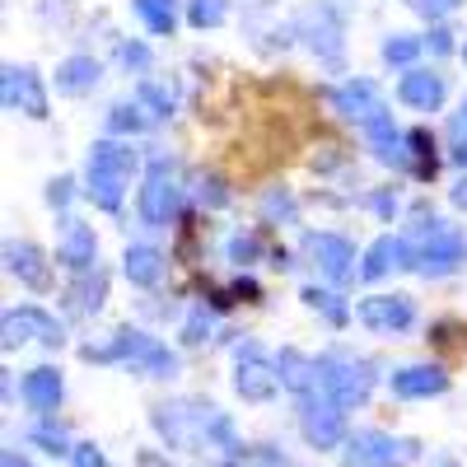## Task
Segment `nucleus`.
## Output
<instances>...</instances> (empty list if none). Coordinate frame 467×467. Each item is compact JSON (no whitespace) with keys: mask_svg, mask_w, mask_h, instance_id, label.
Returning <instances> with one entry per match:
<instances>
[{"mask_svg":"<svg viewBox=\"0 0 467 467\" xmlns=\"http://www.w3.org/2000/svg\"><path fill=\"white\" fill-rule=\"evenodd\" d=\"M136 173V150L117 145V140H99L89 150V169H85V197L103 211H117L127 197V182Z\"/></svg>","mask_w":467,"mask_h":467,"instance_id":"2","label":"nucleus"},{"mask_svg":"<svg viewBox=\"0 0 467 467\" xmlns=\"http://www.w3.org/2000/svg\"><path fill=\"white\" fill-rule=\"evenodd\" d=\"M70 462H75V467H103V453H99L94 444H75V449H70Z\"/></svg>","mask_w":467,"mask_h":467,"instance_id":"42","label":"nucleus"},{"mask_svg":"<svg viewBox=\"0 0 467 467\" xmlns=\"http://www.w3.org/2000/svg\"><path fill=\"white\" fill-rule=\"evenodd\" d=\"M425 47H431L435 57L453 52V33H449V28H431V37H425Z\"/></svg>","mask_w":467,"mask_h":467,"instance_id":"43","label":"nucleus"},{"mask_svg":"<svg viewBox=\"0 0 467 467\" xmlns=\"http://www.w3.org/2000/svg\"><path fill=\"white\" fill-rule=\"evenodd\" d=\"M117 61H122L127 70H150V47L145 43H122L117 47Z\"/></svg>","mask_w":467,"mask_h":467,"instance_id":"38","label":"nucleus"},{"mask_svg":"<svg viewBox=\"0 0 467 467\" xmlns=\"http://www.w3.org/2000/svg\"><path fill=\"white\" fill-rule=\"evenodd\" d=\"M57 262L66 271H75V276H85V271H94L99 262V239H94V229L80 224V220H66L61 229V248H57Z\"/></svg>","mask_w":467,"mask_h":467,"instance_id":"15","label":"nucleus"},{"mask_svg":"<svg viewBox=\"0 0 467 467\" xmlns=\"http://www.w3.org/2000/svg\"><path fill=\"white\" fill-rule=\"evenodd\" d=\"M122 271H127L131 285H160V276H164V253L150 248V244H131V248L122 253Z\"/></svg>","mask_w":467,"mask_h":467,"instance_id":"24","label":"nucleus"},{"mask_svg":"<svg viewBox=\"0 0 467 467\" xmlns=\"http://www.w3.org/2000/svg\"><path fill=\"white\" fill-rule=\"evenodd\" d=\"M178 202H182L178 164L173 160H154L150 173H145V187H140V220L160 229V224H169L178 215Z\"/></svg>","mask_w":467,"mask_h":467,"instance_id":"7","label":"nucleus"},{"mask_svg":"<svg viewBox=\"0 0 467 467\" xmlns=\"http://www.w3.org/2000/svg\"><path fill=\"white\" fill-rule=\"evenodd\" d=\"M449 388V374L440 369V365H407V369H398L393 374V393L398 398H440Z\"/></svg>","mask_w":467,"mask_h":467,"instance_id":"19","label":"nucleus"},{"mask_svg":"<svg viewBox=\"0 0 467 467\" xmlns=\"http://www.w3.org/2000/svg\"><path fill=\"white\" fill-rule=\"evenodd\" d=\"M229 467H285V458L276 449H244L229 458Z\"/></svg>","mask_w":467,"mask_h":467,"instance_id":"34","label":"nucleus"},{"mask_svg":"<svg viewBox=\"0 0 467 467\" xmlns=\"http://www.w3.org/2000/svg\"><path fill=\"white\" fill-rule=\"evenodd\" d=\"M145 379H169V374H178V356L169 346H160V341H150V350L140 356V365H136Z\"/></svg>","mask_w":467,"mask_h":467,"instance_id":"27","label":"nucleus"},{"mask_svg":"<svg viewBox=\"0 0 467 467\" xmlns=\"http://www.w3.org/2000/svg\"><path fill=\"white\" fill-rule=\"evenodd\" d=\"M304 304H308V308H323L332 323H346V318H350V314H346V304H341L332 290H318V285H308V290H304Z\"/></svg>","mask_w":467,"mask_h":467,"instance_id":"32","label":"nucleus"},{"mask_svg":"<svg viewBox=\"0 0 467 467\" xmlns=\"http://www.w3.org/2000/svg\"><path fill=\"white\" fill-rule=\"evenodd\" d=\"M131 5H136V15L145 19V28L154 37L173 33V0H131Z\"/></svg>","mask_w":467,"mask_h":467,"instance_id":"26","label":"nucleus"},{"mask_svg":"<svg viewBox=\"0 0 467 467\" xmlns=\"http://www.w3.org/2000/svg\"><path fill=\"white\" fill-rule=\"evenodd\" d=\"M449 197H453V206H462V211H467V178H462V182L449 192Z\"/></svg>","mask_w":467,"mask_h":467,"instance_id":"46","label":"nucleus"},{"mask_svg":"<svg viewBox=\"0 0 467 467\" xmlns=\"http://www.w3.org/2000/svg\"><path fill=\"white\" fill-rule=\"evenodd\" d=\"M449 145H453V164H467V99L449 117Z\"/></svg>","mask_w":467,"mask_h":467,"instance_id":"33","label":"nucleus"},{"mask_svg":"<svg viewBox=\"0 0 467 467\" xmlns=\"http://www.w3.org/2000/svg\"><path fill=\"white\" fill-rule=\"evenodd\" d=\"M33 444H43L47 453H70L75 444H66V431H61V425H37V431H33Z\"/></svg>","mask_w":467,"mask_h":467,"instance_id":"37","label":"nucleus"},{"mask_svg":"<svg viewBox=\"0 0 467 467\" xmlns=\"http://www.w3.org/2000/svg\"><path fill=\"white\" fill-rule=\"evenodd\" d=\"M5 108L28 112V117H47V89H43V80H37V70L5 66Z\"/></svg>","mask_w":467,"mask_h":467,"instance_id":"14","label":"nucleus"},{"mask_svg":"<svg viewBox=\"0 0 467 467\" xmlns=\"http://www.w3.org/2000/svg\"><path fill=\"white\" fill-rule=\"evenodd\" d=\"M398 99L407 108H416V112H435L444 103V80L431 75V70H407L402 85H398Z\"/></svg>","mask_w":467,"mask_h":467,"instance_id":"20","label":"nucleus"},{"mask_svg":"<svg viewBox=\"0 0 467 467\" xmlns=\"http://www.w3.org/2000/svg\"><path fill=\"white\" fill-rule=\"evenodd\" d=\"M70 197H75V182H70V178H57V182L47 187V202H52L57 211H66V206H70Z\"/></svg>","mask_w":467,"mask_h":467,"instance_id":"40","label":"nucleus"},{"mask_svg":"<svg viewBox=\"0 0 467 467\" xmlns=\"http://www.w3.org/2000/svg\"><path fill=\"white\" fill-rule=\"evenodd\" d=\"M99 80H103V66H99L94 57H66V61L57 66V94L80 99V94H89Z\"/></svg>","mask_w":467,"mask_h":467,"instance_id":"22","label":"nucleus"},{"mask_svg":"<svg viewBox=\"0 0 467 467\" xmlns=\"http://www.w3.org/2000/svg\"><path fill=\"white\" fill-rule=\"evenodd\" d=\"M145 122H150V112L136 103H117L112 112H108V131H117V136H136V131H145Z\"/></svg>","mask_w":467,"mask_h":467,"instance_id":"29","label":"nucleus"},{"mask_svg":"<svg viewBox=\"0 0 467 467\" xmlns=\"http://www.w3.org/2000/svg\"><path fill=\"white\" fill-rule=\"evenodd\" d=\"M276 374H281V388H290V393H299V398L318 388V360H308L295 346H285L276 356Z\"/></svg>","mask_w":467,"mask_h":467,"instance_id":"21","label":"nucleus"},{"mask_svg":"<svg viewBox=\"0 0 467 467\" xmlns=\"http://www.w3.org/2000/svg\"><path fill=\"white\" fill-rule=\"evenodd\" d=\"M19 393H24V402H28L33 411H57V402H61V374H57L52 365L28 369L24 383H19Z\"/></svg>","mask_w":467,"mask_h":467,"instance_id":"23","label":"nucleus"},{"mask_svg":"<svg viewBox=\"0 0 467 467\" xmlns=\"http://www.w3.org/2000/svg\"><path fill=\"white\" fill-rule=\"evenodd\" d=\"M444 467H453V462H444Z\"/></svg>","mask_w":467,"mask_h":467,"instance_id":"48","label":"nucleus"},{"mask_svg":"<svg viewBox=\"0 0 467 467\" xmlns=\"http://www.w3.org/2000/svg\"><path fill=\"white\" fill-rule=\"evenodd\" d=\"M318 388L327 398H337L341 407H360L374 393V365L341 356V350H327V356H318Z\"/></svg>","mask_w":467,"mask_h":467,"instance_id":"4","label":"nucleus"},{"mask_svg":"<svg viewBox=\"0 0 467 467\" xmlns=\"http://www.w3.org/2000/svg\"><path fill=\"white\" fill-rule=\"evenodd\" d=\"M229 257L239 266H248L257 257V239H253V234H234V239H229Z\"/></svg>","mask_w":467,"mask_h":467,"instance_id":"39","label":"nucleus"},{"mask_svg":"<svg viewBox=\"0 0 467 467\" xmlns=\"http://www.w3.org/2000/svg\"><path fill=\"white\" fill-rule=\"evenodd\" d=\"M304 257L314 262L332 285L356 281V248H350L341 234H304Z\"/></svg>","mask_w":467,"mask_h":467,"instance_id":"9","label":"nucleus"},{"mask_svg":"<svg viewBox=\"0 0 467 467\" xmlns=\"http://www.w3.org/2000/svg\"><path fill=\"white\" fill-rule=\"evenodd\" d=\"M356 314L369 332H407L416 323V304L407 295H369V299H360Z\"/></svg>","mask_w":467,"mask_h":467,"instance_id":"13","label":"nucleus"},{"mask_svg":"<svg viewBox=\"0 0 467 467\" xmlns=\"http://www.w3.org/2000/svg\"><path fill=\"white\" fill-rule=\"evenodd\" d=\"M150 420H154V431H160L173 449H202V444L211 449V444H220L229 458L244 453V444L234 440L229 416L206 407V402H164V407H154Z\"/></svg>","mask_w":467,"mask_h":467,"instance_id":"1","label":"nucleus"},{"mask_svg":"<svg viewBox=\"0 0 467 467\" xmlns=\"http://www.w3.org/2000/svg\"><path fill=\"white\" fill-rule=\"evenodd\" d=\"M224 0H187V24L192 28H215V24H224Z\"/></svg>","mask_w":467,"mask_h":467,"instance_id":"31","label":"nucleus"},{"mask_svg":"<svg viewBox=\"0 0 467 467\" xmlns=\"http://www.w3.org/2000/svg\"><path fill=\"white\" fill-rule=\"evenodd\" d=\"M299 37L308 47H314L323 61H337L341 57V15L332 10V5H308L304 15H299Z\"/></svg>","mask_w":467,"mask_h":467,"instance_id":"12","label":"nucleus"},{"mask_svg":"<svg viewBox=\"0 0 467 467\" xmlns=\"http://www.w3.org/2000/svg\"><path fill=\"white\" fill-rule=\"evenodd\" d=\"M150 341H154V337H145V332H136V327H122V332H112L108 346H85L80 356H85V360H99V365H140V356L150 350Z\"/></svg>","mask_w":467,"mask_h":467,"instance_id":"16","label":"nucleus"},{"mask_svg":"<svg viewBox=\"0 0 467 467\" xmlns=\"http://www.w3.org/2000/svg\"><path fill=\"white\" fill-rule=\"evenodd\" d=\"M211 337V314H206V304H197V308H192V318L182 323V341L187 346H202Z\"/></svg>","mask_w":467,"mask_h":467,"instance_id":"35","label":"nucleus"},{"mask_svg":"<svg viewBox=\"0 0 467 467\" xmlns=\"http://www.w3.org/2000/svg\"><path fill=\"white\" fill-rule=\"evenodd\" d=\"M173 103H178L173 85H160V80H140V108H145L150 117H169V112H173Z\"/></svg>","mask_w":467,"mask_h":467,"instance_id":"28","label":"nucleus"},{"mask_svg":"<svg viewBox=\"0 0 467 467\" xmlns=\"http://www.w3.org/2000/svg\"><path fill=\"white\" fill-rule=\"evenodd\" d=\"M462 61H467V47H462Z\"/></svg>","mask_w":467,"mask_h":467,"instance_id":"47","label":"nucleus"},{"mask_svg":"<svg viewBox=\"0 0 467 467\" xmlns=\"http://www.w3.org/2000/svg\"><path fill=\"white\" fill-rule=\"evenodd\" d=\"M407 5H411L420 19H431V24H435V19H449V15L462 5V0H407Z\"/></svg>","mask_w":467,"mask_h":467,"instance_id":"36","label":"nucleus"},{"mask_svg":"<svg viewBox=\"0 0 467 467\" xmlns=\"http://www.w3.org/2000/svg\"><path fill=\"white\" fill-rule=\"evenodd\" d=\"M5 271L10 276H19L28 290H47L52 285V271H47V257L37 244H5Z\"/></svg>","mask_w":467,"mask_h":467,"instance_id":"17","label":"nucleus"},{"mask_svg":"<svg viewBox=\"0 0 467 467\" xmlns=\"http://www.w3.org/2000/svg\"><path fill=\"white\" fill-rule=\"evenodd\" d=\"M0 467H28V458H19V449H5L0 453Z\"/></svg>","mask_w":467,"mask_h":467,"instance_id":"45","label":"nucleus"},{"mask_svg":"<svg viewBox=\"0 0 467 467\" xmlns=\"http://www.w3.org/2000/svg\"><path fill=\"white\" fill-rule=\"evenodd\" d=\"M420 37H407V33H393V37H388V43H383V61L388 66H411L416 57H420Z\"/></svg>","mask_w":467,"mask_h":467,"instance_id":"30","label":"nucleus"},{"mask_svg":"<svg viewBox=\"0 0 467 467\" xmlns=\"http://www.w3.org/2000/svg\"><path fill=\"white\" fill-rule=\"evenodd\" d=\"M197 197H202L206 206H224V187H220V178H202V182H197Z\"/></svg>","mask_w":467,"mask_h":467,"instance_id":"41","label":"nucleus"},{"mask_svg":"<svg viewBox=\"0 0 467 467\" xmlns=\"http://www.w3.org/2000/svg\"><path fill=\"white\" fill-rule=\"evenodd\" d=\"M299 431L314 449H341L350 435H346V407L337 398H327L323 388L299 398Z\"/></svg>","mask_w":467,"mask_h":467,"instance_id":"5","label":"nucleus"},{"mask_svg":"<svg viewBox=\"0 0 467 467\" xmlns=\"http://www.w3.org/2000/svg\"><path fill=\"white\" fill-rule=\"evenodd\" d=\"M103 299H108V276H103L99 266L85 271V276L70 285V308H80V314H99Z\"/></svg>","mask_w":467,"mask_h":467,"instance_id":"25","label":"nucleus"},{"mask_svg":"<svg viewBox=\"0 0 467 467\" xmlns=\"http://www.w3.org/2000/svg\"><path fill=\"white\" fill-rule=\"evenodd\" d=\"M407 248H411V271H420V276H449V271H458L467 262V239L444 220L416 224Z\"/></svg>","mask_w":467,"mask_h":467,"instance_id":"3","label":"nucleus"},{"mask_svg":"<svg viewBox=\"0 0 467 467\" xmlns=\"http://www.w3.org/2000/svg\"><path fill=\"white\" fill-rule=\"evenodd\" d=\"M281 388V374H276V360H266L257 346H244L239 350V365H234V393L244 402H271Z\"/></svg>","mask_w":467,"mask_h":467,"instance_id":"8","label":"nucleus"},{"mask_svg":"<svg viewBox=\"0 0 467 467\" xmlns=\"http://www.w3.org/2000/svg\"><path fill=\"white\" fill-rule=\"evenodd\" d=\"M332 108L346 117V122H356V127H379L383 117H388V103L379 94L374 80H346L341 89H332Z\"/></svg>","mask_w":467,"mask_h":467,"instance_id":"10","label":"nucleus"},{"mask_svg":"<svg viewBox=\"0 0 467 467\" xmlns=\"http://www.w3.org/2000/svg\"><path fill=\"white\" fill-rule=\"evenodd\" d=\"M420 444L416 440H393L379 431H360L341 444V467H407L416 462Z\"/></svg>","mask_w":467,"mask_h":467,"instance_id":"6","label":"nucleus"},{"mask_svg":"<svg viewBox=\"0 0 467 467\" xmlns=\"http://www.w3.org/2000/svg\"><path fill=\"white\" fill-rule=\"evenodd\" d=\"M0 341H5V350H15L19 341H43V346H61V323L52 318V314H43V308H33V304H24V308H10L5 318H0Z\"/></svg>","mask_w":467,"mask_h":467,"instance_id":"11","label":"nucleus"},{"mask_svg":"<svg viewBox=\"0 0 467 467\" xmlns=\"http://www.w3.org/2000/svg\"><path fill=\"white\" fill-rule=\"evenodd\" d=\"M295 215V206H290V197H276V192H271V197H266V215Z\"/></svg>","mask_w":467,"mask_h":467,"instance_id":"44","label":"nucleus"},{"mask_svg":"<svg viewBox=\"0 0 467 467\" xmlns=\"http://www.w3.org/2000/svg\"><path fill=\"white\" fill-rule=\"evenodd\" d=\"M398 266L411 271V248H407V239H393V234H383V239H374V244L365 248V257H360V276H365V281H379V276H388V271H398Z\"/></svg>","mask_w":467,"mask_h":467,"instance_id":"18","label":"nucleus"}]
</instances>
